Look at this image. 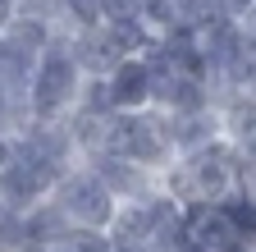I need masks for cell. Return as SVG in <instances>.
Segmentation results:
<instances>
[{"label": "cell", "mask_w": 256, "mask_h": 252, "mask_svg": "<svg viewBox=\"0 0 256 252\" xmlns=\"http://www.w3.org/2000/svg\"><path fill=\"white\" fill-rule=\"evenodd\" d=\"M50 193H55L60 211L69 215V225H78V229H106L110 220H114V206H119V197L92 170L60 174V183L50 188Z\"/></svg>", "instance_id": "obj_1"}, {"label": "cell", "mask_w": 256, "mask_h": 252, "mask_svg": "<svg viewBox=\"0 0 256 252\" xmlns=\"http://www.w3.org/2000/svg\"><path fill=\"white\" fill-rule=\"evenodd\" d=\"M106 87H110V106L114 110H146L151 106V78H146V65L138 55H124L106 74Z\"/></svg>", "instance_id": "obj_2"}, {"label": "cell", "mask_w": 256, "mask_h": 252, "mask_svg": "<svg viewBox=\"0 0 256 252\" xmlns=\"http://www.w3.org/2000/svg\"><path fill=\"white\" fill-rule=\"evenodd\" d=\"M92 174L101 179L114 197H128V202H133V197L146 193V170L133 165V161L119 156V151H96V156H92Z\"/></svg>", "instance_id": "obj_3"}, {"label": "cell", "mask_w": 256, "mask_h": 252, "mask_svg": "<svg viewBox=\"0 0 256 252\" xmlns=\"http://www.w3.org/2000/svg\"><path fill=\"white\" fill-rule=\"evenodd\" d=\"M69 234V215L60 211V202H32L23 211V252L28 247H60Z\"/></svg>", "instance_id": "obj_4"}, {"label": "cell", "mask_w": 256, "mask_h": 252, "mask_svg": "<svg viewBox=\"0 0 256 252\" xmlns=\"http://www.w3.org/2000/svg\"><path fill=\"white\" fill-rule=\"evenodd\" d=\"M50 37H55V28L46 19H28V14H14L5 28H0V42H5L10 51H18V55H32V60L50 46Z\"/></svg>", "instance_id": "obj_5"}, {"label": "cell", "mask_w": 256, "mask_h": 252, "mask_svg": "<svg viewBox=\"0 0 256 252\" xmlns=\"http://www.w3.org/2000/svg\"><path fill=\"white\" fill-rule=\"evenodd\" d=\"M60 247L64 252H114V238L106 229H78V225H69V234H64Z\"/></svg>", "instance_id": "obj_6"}, {"label": "cell", "mask_w": 256, "mask_h": 252, "mask_svg": "<svg viewBox=\"0 0 256 252\" xmlns=\"http://www.w3.org/2000/svg\"><path fill=\"white\" fill-rule=\"evenodd\" d=\"M23 247V211L0 202V252H18Z\"/></svg>", "instance_id": "obj_7"}, {"label": "cell", "mask_w": 256, "mask_h": 252, "mask_svg": "<svg viewBox=\"0 0 256 252\" xmlns=\"http://www.w3.org/2000/svg\"><path fill=\"white\" fill-rule=\"evenodd\" d=\"M64 19H74V28H101V5L96 0H55Z\"/></svg>", "instance_id": "obj_8"}, {"label": "cell", "mask_w": 256, "mask_h": 252, "mask_svg": "<svg viewBox=\"0 0 256 252\" xmlns=\"http://www.w3.org/2000/svg\"><path fill=\"white\" fill-rule=\"evenodd\" d=\"M5 165H10V138L0 133V170H5Z\"/></svg>", "instance_id": "obj_9"}, {"label": "cell", "mask_w": 256, "mask_h": 252, "mask_svg": "<svg viewBox=\"0 0 256 252\" xmlns=\"http://www.w3.org/2000/svg\"><path fill=\"white\" fill-rule=\"evenodd\" d=\"M28 252H64V247H28Z\"/></svg>", "instance_id": "obj_10"}]
</instances>
